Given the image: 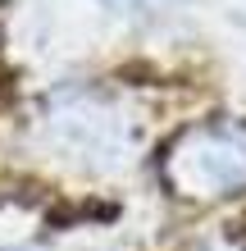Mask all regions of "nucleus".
<instances>
[{
  "label": "nucleus",
  "instance_id": "f257e3e1",
  "mask_svg": "<svg viewBox=\"0 0 246 251\" xmlns=\"http://www.w3.org/2000/svg\"><path fill=\"white\" fill-rule=\"evenodd\" d=\"M164 178L187 201H219L246 187V124L187 128L164 155Z\"/></svg>",
  "mask_w": 246,
  "mask_h": 251
},
{
  "label": "nucleus",
  "instance_id": "f03ea898",
  "mask_svg": "<svg viewBox=\"0 0 246 251\" xmlns=\"http://www.w3.org/2000/svg\"><path fill=\"white\" fill-rule=\"evenodd\" d=\"M50 137L55 146L78 160L82 169H110L114 160L128 151V128L123 119L114 114L110 105H100V100H64V105L50 110Z\"/></svg>",
  "mask_w": 246,
  "mask_h": 251
},
{
  "label": "nucleus",
  "instance_id": "7ed1b4c3",
  "mask_svg": "<svg viewBox=\"0 0 246 251\" xmlns=\"http://www.w3.org/2000/svg\"><path fill=\"white\" fill-rule=\"evenodd\" d=\"M110 9H164V5H173V0H105Z\"/></svg>",
  "mask_w": 246,
  "mask_h": 251
}]
</instances>
